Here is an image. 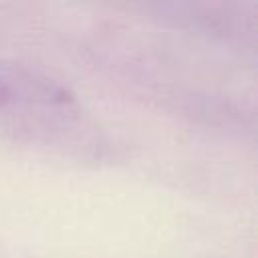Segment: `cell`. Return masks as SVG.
<instances>
[{"instance_id":"obj_1","label":"cell","mask_w":258,"mask_h":258,"mask_svg":"<svg viewBox=\"0 0 258 258\" xmlns=\"http://www.w3.org/2000/svg\"><path fill=\"white\" fill-rule=\"evenodd\" d=\"M0 139L73 157H99L103 133L56 79L0 58Z\"/></svg>"}]
</instances>
